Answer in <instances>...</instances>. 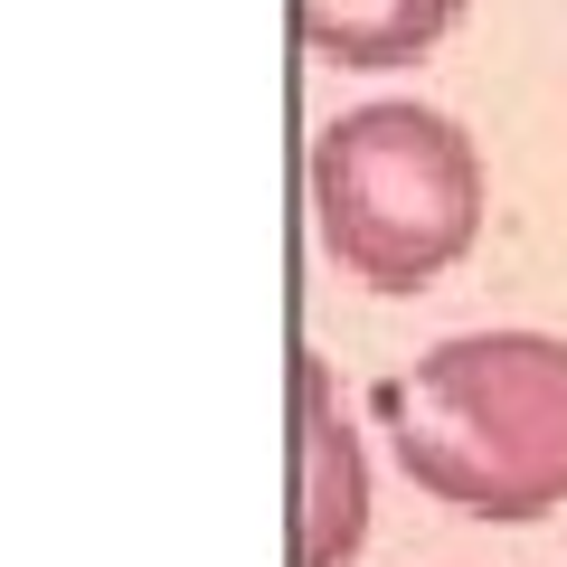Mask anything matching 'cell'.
Returning a JSON list of instances; mask_svg holds the SVG:
<instances>
[{"label":"cell","mask_w":567,"mask_h":567,"mask_svg":"<svg viewBox=\"0 0 567 567\" xmlns=\"http://www.w3.org/2000/svg\"><path fill=\"white\" fill-rule=\"evenodd\" d=\"M379 425L416 492L473 520H539L567 502V341L464 331L379 379Z\"/></svg>","instance_id":"6da1fadb"},{"label":"cell","mask_w":567,"mask_h":567,"mask_svg":"<svg viewBox=\"0 0 567 567\" xmlns=\"http://www.w3.org/2000/svg\"><path fill=\"white\" fill-rule=\"evenodd\" d=\"M312 218L322 246L379 293L435 284L483 227L473 133L425 104H360L312 142Z\"/></svg>","instance_id":"7a4b0ae2"},{"label":"cell","mask_w":567,"mask_h":567,"mask_svg":"<svg viewBox=\"0 0 567 567\" xmlns=\"http://www.w3.org/2000/svg\"><path fill=\"white\" fill-rule=\"evenodd\" d=\"M369 529V473L341 425L331 369L293 350V567H350Z\"/></svg>","instance_id":"3957f363"},{"label":"cell","mask_w":567,"mask_h":567,"mask_svg":"<svg viewBox=\"0 0 567 567\" xmlns=\"http://www.w3.org/2000/svg\"><path fill=\"white\" fill-rule=\"evenodd\" d=\"M454 10L464 0H293V29L331 66H406L454 29Z\"/></svg>","instance_id":"277c9868"}]
</instances>
